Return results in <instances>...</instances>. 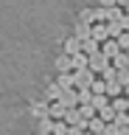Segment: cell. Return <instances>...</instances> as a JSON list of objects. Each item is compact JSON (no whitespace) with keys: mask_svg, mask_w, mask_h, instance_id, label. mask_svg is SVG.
Here are the masks:
<instances>
[{"mask_svg":"<svg viewBox=\"0 0 129 135\" xmlns=\"http://www.w3.org/2000/svg\"><path fill=\"white\" fill-rule=\"evenodd\" d=\"M73 79H76V90H90L95 84V70L79 68V70H73Z\"/></svg>","mask_w":129,"mask_h":135,"instance_id":"6da1fadb","label":"cell"},{"mask_svg":"<svg viewBox=\"0 0 129 135\" xmlns=\"http://www.w3.org/2000/svg\"><path fill=\"white\" fill-rule=\"evenodd\" d=\"M31 118L34 121H42V118H51V104H45V101H31V107H28Z\"/></svg>","mask_w":129,"mask_h":135,"instance_id":"7a4b0ae2","label":"cell"},{"mask_svg":"<svg viewBox=\"0 0 129 135\" xmlns=\"http://www.w3.org/2000/svg\"><path fill=\"white\" fill-rule=\"evenodd\" d=\"M110 65H112V59L107 56L104 51H98V54H93V56H90V65H87V68H90V70H95V73H101L104 68H110Z\"/></svg>","mask_w":129,"mask_h":135,"instance_id":"3957f363","label":"cell"},{"mask_svg":"<svg viewBox=\"0 0 129 135\" xmlns=\"http://www.w3.org/2000/svg\"><path fill=\"white\" fill-rule=\"evenodd\" d=\"M73 37H79V40L93 37V25H90V23H81V20H76V25H73Z\"/></svg>","mask_w":129,"mask_h":135,"instance_id":"277c9868","label":"cell"},{"mask_svg":"<svg viewBox=\"0 0 129 135\" xmlns=\"http://www.w3.org/2000/svg\"><path fill=\"white\" fill-rule=\"evenodd\" d=\"M56 70H59V73H73V56H70V54L56 56Z\"/></svg>","mask_w":129,"mask_h":135,"instance_id":"5b68a950","label":"cell"},{"mask_svg":"<svg viewBox=\"0 0 129 135\" xmlns=\"http://www.w3.org/2000/svg\"><path fill=\"white\" fill-rule=\"evenodd\" d=\"M59 104H65L68 110L79 107V90H65V93H62V99H59Z\"/></svg>","mask_w":129,"mask_h":135,"instance_id":"8992f818","label":"cell"},{"mask_svg":"<svg viewBox=\"0 0 129 135\" xmlns=\"http://www.w3.org/2000/svg\"><path fill=\"white\" fill-rule=\"evenodd\" d=\"M101 51H104L110 59H115V56L121 54V45H118V40H112V37H110L107 42H101Z\"/></svg>","mask_w":129,"mask_h":135,"instance_id":"52a82bcc","label":"cell"},{"mask_svg":"<svg viewBox=\"0 0 129 135\" xmlns=\"http://www.w3.org/2000/svg\"><path fill=\"white\" fill-rule=\"evenodd\" d=\"M81 51H84L87 56H93V54H98V51H101V42L93 40V37H87V40H81Z\"/></svg>","mask_w":129,"mask_h":135,"instance_id":"ba28073f","label":"cell"},{"mask_svg":"<svg viewBox=\"0 0 129 135\" xmlns=\"http://www.w3.org/2000/svg\"><path fill=\"white\" fill-rule=\"evenodd\" d=\"M56 84H59L62 90H76V79H73V73H59V76H56Z\"/></svg>","mask_w":129,"mask_h":135,"instance_id":"9c48e42d","label":"cell"},{"mask_svg":"<svg viewBox=\"0 0 129 135\" xmlns=\"http://www.w3.org/2000/svg\"><path fill=\"white\" fill-rule=\"evenodd\" d=\"M62 45H65V54H70V56H76L79 51H81V40L79 37H68Z\"/></svg>","mask_w":129,"mask_h":135,"instance_id":"30bf717a","label":"cell"},{"mask_svg":"<svg viewBox=\"0 0 129 135\" xmlns=\"http://www.w3.org/2000/svg\"><path fill=\"white\" fill-rule=\"evenodd\" d=\"M87 129H90V132H93V135H104V132H107V121H104L101 115H95L93 121L87 124Z\"/></svg>","mask_w":129,"mask_h":135,"instance_id":"8fae6325","label":"cell"},{"mask_svg":"<svg viewBox=\"0 0 129 135\" xmlns=\"http://www.w3.org/2000/svg\"><path fill=\"white\" fill-rule=\"evenodd\" d=\"M65 115H68V107L59 104V101H51V118L53 121H65Z\"/></svg>","mask_w":129,"mask_h":135,"instance_id":"7c38bea8","label":"cell"},{"mask_svg":"<svg viewBox=\"0 0 129 135\" xmlns=\"http://www.w3.org/2000/svg\"><path fill=\"white\" fill-rule=\"evenodd\" d=\"M93 40H98V42H107V40H110L107 23H95V25H93Z\"/></svg>","mask_w":129,"mask_h":135,"instance_id":"4fadbf2b","label":"cell"},{"mask_svg":"<svg viewBox=\"0 0 129 135\" xmlns=\"http://www.w3.org/2000/svg\"><path fill=\"white\" fill-rule=\"evenodd\" d=\"M53 118H42V121H37V132L39 135H53Z\"/></svg>","mask_w":129,"mask_h":135,"instance_id":"5bb4252c","label":"cell"},{"mask_svg":"<svg viewBox=\"0 0 129 135\" xmlns=\"http://www.w3.org/2000/svg\"><path fill=\"white\" fill-rule=\"evenodd\" d=\"M62 93H65V90H62V87H59L56 82H51L48 87H45V96H48L51 101H59V99H62Z\"/></svg>","mask_w":129,"mask_h":135,"instance_id":"9a60e30c","label":"cell"},{"mask_svg":"<svg viewBox=\"0 0 129 135\" xmlns=\"http://www.w3.org/2000/svg\"><path fill=\"white\" fill-rule=\"evenodd\" d=\"M121 90H123V84H121L118 79L107 82V96H110V99H118V96H121Z\"/></svg>","mask_w":129,"mask_h":135,"instance_id":"2e32d148","label":"cell"},{"mask_svg":"<svg viewBox=\"0 0 129 135\" xmlns=\"http://www.w3.org/2000/svg\"><path fill=\"white\" fill-rule=\"evenodd\" d=\"M107 31H110L112 40H118L121 34H123V25H121V20H112V23H107Z\"/></svg>","mask_w":129,"mask_h":135,"instance_id":"e0dca14e","label":"cell"},{"mask_svg":"<svg viewBox=\"0 0 129 135\" xmlns=\"http://www.w3.org/2000/svg\"><path fill=\"white\" fill-rule=\"evenodd\" d=\"M79 113H81V118H84V121H93V118L98 115L93 104H79Z\"/></svg>","mask_w":129,"mask_h":135,"instance_id":"ac0fdd59","label":"cell"},{"mask_svg":"<svg viewBox=\"0 0 129 135\" xmlns=\"http://www.w3.org/2000/svg\"><path fill=\"white\" fill-rule=\"evenodd\" d=\"M90 65V56H87L84 51H79L76 56H73V70H79V68H87Z\"/></svg>","mask_w":129,"mask_h":135,"instance_id":"d6986e66","label":"cell"},{"mask_svg":"<svg viewBox=\"0 0 129 135\" xmlns=\"http://www.w3.org/2000/svg\"><path fill=\"white\" fill-rule=\"evenodd\" d=\"M107 99H110V96H104V93H95V96H93V107H95V113H101L104 107H110V104H107Z\"/></svg>","mask_w":129,"mask_h":135,"instance_id":"ffe728a7","label":"cell"},{"mask_svg":"<svg viewBox=\"0 0 129 135\" xmlns=\"http://www.w3.org/2000/svg\"><path fill=\"white\" fill-rule=\"evenodd\" d=\"M112 65L118 68V70H123V68H129V54H126V51H121L118 56L112 59Z\"/></svg>","mask_w":129,"mask_h":135,"instance_id":"44dd1931","label":"cell"},{"mask_svg":"<svg viewBox=\"0 0 129 135\" xmlns=\"http://www.w3.org/2000/svg\"><path fill=\"white\" fill-rule=\"evenodd\" d=\"M79 20H81V23H90V25H95V8H81Z\"/></svg>","mask_w":129,"mask_h":135,"instance_id":"7402d4cb","label":"cell"},{"mask_svg":"<svg viewBox=\"0 0 129 135\" xmlns=\"http://www.w3.org/2000/svg\"><path fill=\"white\" fill-rule=\"evenodd\" d=\"M98 115H101L104 121H107V124H112V121H115V115H118V113H115V107H112V104H110V107H104L101 113H98Z\"/></svg>","mask_w":129,"mask_h":135,"instance_id":"603a6c76","label":"cell"},{"mask_svg":"<svg viewBox=\"0 0 129 135\" xmlns=\"http://www.w3.org/2000/svg\"><path fill=\"white\" fill-rule=\"evenodd\" d=\"M112 107H115V113H126V110H129V99H123V96H118V99L112 101Z\"/></svg>","mask_w":129,"mask_h":135,"instance_id":"cb8c5ba5","label":"cell"},{"mask_svg":"<svg viewBox=\"0 0 129 135\" xmlns=\"http://www.w3.org/2000/svg\"><path fill=\"white\" fill-rule=\"evenodd\" d=\"M93 90H79V104H93Z\"/></svg>","mask_w":129,"mask_h":135,"instance_id":"d4e9b609","label":"cell"},{"mask_svg":"<svg viewBox=\"0 0 129 135\" xmlns=\"http://www.w3.org/2000/svg\"><path fill=\"white\" fill-rule=\"evenodd\" d=\"M68 132H70L68 121H56V124H53V135H68Z\"/></svg>","mask_w":129,"mask_h":135,"instance_id":"484cf974","label":"cell"},{"mask_svg":"<svg viewBox=\"0 0 129 135\" xmlns=\"http://www.w3.org/2000/svg\"><path fill=\"white\" fill-rule=\"evenodd\" d=\"M118 82L123 84V90L129 87V68H123V70H118Z\"/></svg>","mask_w":129,"mask_h":135,"instance_id":"4316f807","label":"cell"},{"mask_svg":"<svg viewBox=\"0 0 129 135\" xmlns=\"http://www.w3.org/2000/svg\"><path fill=\"white\" fill-rule=\"evenodd\" d=\"M115 124H118L121 129H123V127H129V113H118V115H115Z\"/></svg>","mask_w":129,"mask_h":135,"instance_id":"83f0119b","label":"cell"},{"mask_svg":"<svg viewBox=\"0 0 129 135\" xmlns=\"http://www.w3.org/2000/svg\"><path fill=\"white\" fill-rule=\"evenodd\" d=\"M118 45H121V51H129V31H123L118 37Z\"/></svg>","mask_w":129,"mask_h":135,"instance_id":"f1b7e54d","label":"cell"},{"mask_svg":"<svg viewBox=\"0 0 129 135\" xmlns=\"http://www.w3.org/2000/svg\"><path fill=\"white\" fill-rule=\"evenodd\" d=\"M104 135H121V127L112 121V124H107V132H104Z\"/></svg>","mask_w":129,"mask_h":135,"instance_id":"f546056e","label":"cell"},{"mask_svg":"<svg viewBox=\"0 0 129 135\" xmlns=\"http://www.w3.org/2000/svg\"><path fill=\"white\" fill-rule=\"evenodd\" d=\"M98 6H104V8H112V6H118V0H98Z\"/></svg>","mask_w":129,"mask_h":135,"instance_id":"4dcf8cb0","label":"cell"},{"mask_svg":"<svg viewBox=\"0 0 129 135\" xmlns=\"http://www.w3.org/2000/svg\"><path fill=\"white\" fill-rule=\"evenodd\" d=\"M121 25H123V31H129V14H123V20H121Z\"/></svg>","mask_w":129,"mask_h":135,"instance_id":"1f68e13d","label":"cell"},{"mask_svg":"<svg viewBox=\"0 0 129 135\" xmlns=\"http://www.w3.org/2000/svg\"><path fill=\"white\" fill-rule=\"evenodd\" d=\"M118 6H123V8H126V6H129V0H118Z\"/></svg>","mask_w":129,"mask_h":135,"instance_id":"d6a6232c","label":"cell"},{"mask_svg":"<svg viewBox=\"0 0 129 135\" xmlns=\"http://www.w3.org/2000/svg\"><path fill=\"white\" fill-rule=\"evenodd\" d=\"M126 14H129V6H126Z\"/></svg>","mask_w":129,"mask_h":135,"instance_id":"836d02e7","label":"cell"},{"mask_svg":"<svg viewBox=\"0 0 129 135\" xmlns=\"http://www.w3.org/2000/svg\"><path fill=\"white\" fill-rule=\"evenodd\" d=\"M34 135H39V132H34Z\"/></svg>","mask_w":129,"mask_h":135,"instance_id":"e575fe53","label":"cell"}]
</instances>
